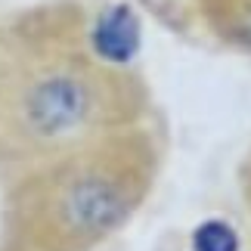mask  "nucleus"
I'll list each match as a JSON object with an SVG mask.
<instances>
[{
  "label": "nucleus",
  "mask_w": 251,
  "mask_h": 251,
  "mask_svg": "<svg viewBox=\"0 0 251 251\" xmlns=\"http://www.w3.org/2000/svg\"><path fill=\"white\" fill-rule=\"evenodd\" d=\"M196 251H239V239L226 224L211 220V224L199 226L196 233Z\"/></svg>",
  "instance_id": "nucleus-4"
},
{
  "label": "nucleus",
  "mask_w": 251,
  "mask_h": 251,
  "mask_svg": "<svg viewBox=\"0 0 251 251\" xmlns=\"http://www.w3.org/2000/svg\"><path fill=\"white\" fill-rule=\"evenodd\" d=\"M236 31L239 37H242L245 44H251V6L242 9V16H239V25H236Z\"/></svg>",
  "instance_id": "nucleus-5"
},
{
  "label": "nucleus",
  "mask_w": 251,
  "mask_h": 251,
  "mask_svg": "<svg viewBox=\"0 0 251 251\" xmlns=\"http://www.w3.org/2000/svg\"><path fill=\"white\" fill-rule=\"evenodd\" d=\"M137 205V174L112 161L62 171L44 192L41 214L53 245L84 248L115 233Z\"/></svg>",
  "instance_id": "nucleus-1"
},
{
  "label": "nucleus",
  "mask_w": 251,
  "mask_h": 251,
  "mask_svg": "<svg viewBox=\"0 0 251 251\" xmlns=\"http://www.w3.org/2000/svg\"><path fill=\"white\" fill-rule=\"evenodd\" d=\"M22 115L34 140L56 143L75 137L93 115L90 87L75 75H50L28 90Z\"/></svg>",
  "instance_id": "nucleus-2"
},
{
  "label": "nucleus",
  "mask_w": 251,
  "mask_h": 251,
  "mask_svg": "<svg viewBox=\"0 0 251 251\" xmlns=\"http://www.w3.org/2000/svg\"><path fill=\"white\" fill-rule=\"evenodd\" d=\"M140 47V22L130 6H112L96 19L93 28V50L105 62H130Z\"/></svg>",
  "instance_id": "nucleus-3"
}]
</instances>
